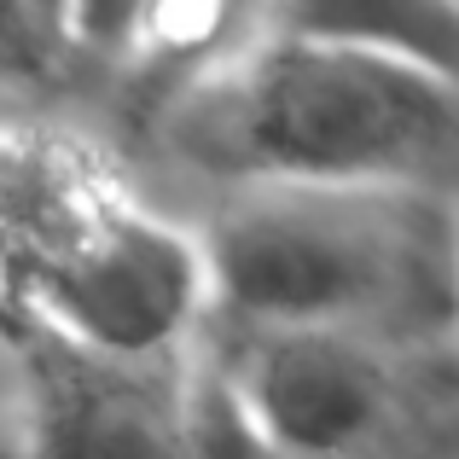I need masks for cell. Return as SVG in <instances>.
<instances>
[{
  "label": "cell",
  "instance_id": "6da1fadb",
  "mask_svg": "<svg viewBox=\"0 0 459 459\" xmlns=\"http://www.w3.org/2000/svg\"><path fill=\"white\" fill-rule=\"evenodd\" d=\"M169 140L233 186H384L459 215V70L360 12L245 41L186 88Z\"/></svg>",
  "mask_w": 459,
  "mask_h": 459
},
{
  "label": "cell",
  "instance_id": "277c9868",
  "mask_svg": "<svg viewBox=\"0 0 459 459\" xmlns=\"http://www.w3.org/2000/svg\"><path fill=\"white\" fill-rule=\"evenodd\" d=\"M221 372L285 459H343L390 407V367L378 343L349 332L250 325Z\"/></svg>",
  "mask_w": 459,
  "mask_h": 459
},
{
  "label": "cell",
  "instance_id": "ba28073f",
  "mask_svg": "<svg viewBox=\"0 0 459 459\" xmlns=\"http://www.w3.org/2000/svg\"><path fill=\"white\" fill-rule=\"evenodd\" d=\"M454 332H459V308H454Z\"/></svg>",
  "mask_w": 459,
  "mask_h": 459
},
{
  "label": "cell",
  "instance_id": "3957f363",
  "mask_svg": "<svg viewBox=\"0 0 459 459\" xmlns=\"http://www.w3.org/2000/svg\"><path fill=\"white\" fill-rule=\"evenodd\" d=\"M35 332L111 367H152L210 308L198 233L123 198L82 192L47 215L23 262Z\"/></svg>",
  "mask_w": 459,
  "mask_h": 459
},
{
  "label": "cell",
  "instance_id": "7a4b0ae2",
  "mask_svg": "<svg viewBox=\"0 0 459 459\" xmlns=\"http://www.w3.org/2000/svg\"><path fill=\"white\" fill-rule=\"evenodd\" d=\"M210 308L360 343L448 332L459 215L384 186H233L198 233Z\"/></svg>",
  "mask_w": 459,
  "mask_h": 459
},
{
  "label": "cell",
  "instance_id": "8992f818",
  "mask_svg": "<svg viewBox=\"0 0 459 459\" xmlns=\"http://www.w3.org/2000/svg\"><path fill=\"white\" fill-rule=\"evenodd\" d=\"M175 448H180V459H285L268 442V430L245 413V402L233 395L221 360L180 372V384H175Z\"/></svg>",
  "mask_w": 459,
  "mask_h": 459
},
{
  "label": "cell",
  "instance_id": "52a82bcc",
  "mask_svg": "<svg viewBox=\"0 0 459 459\" xmlns=\"http://www.w3.org/2000/svg\"><path fill=\"white\" fill-rule=\"evenodd\" d=\"M6 169H12V146L0 140V180H6Z\"/></svg>",
  "mask_w": 459,
  "mask_h": 459
},
{
  "label": "cell",
  "instance_id": "5b68a950",
  "mask_svg": "<svg viewBox=\"0 0 459 459\" xmlns=\"http://www.w3.org/2000/svg\"><path fill=\"white\" fill-rule=\"evenodd\" d=\"M35 459H180L175 390H152L140 367H111L41 337Z\"/></svg>",
  "mask_w": 459,
  "mask_h": 459
}]
</instances>
